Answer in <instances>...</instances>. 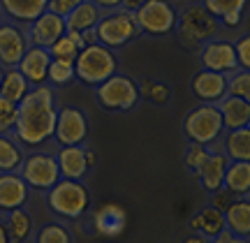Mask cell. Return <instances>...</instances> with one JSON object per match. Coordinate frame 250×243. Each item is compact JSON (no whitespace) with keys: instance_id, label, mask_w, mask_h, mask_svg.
<instances>
[{"instance_id":"6da1fadb","label":"cell","mask_w":250,"mask_h":243,"mask_svg":"<svg viewBox=\"0 0 250 243\" xmlns=\"http://www.w3.org/2000/svg\"><path fill=\"white\" fill-rule=\"evenodd\" d=\"M56 116L58 107L54 90L46 83L35 86L17 104V125L12 130V137L23 148H42L54 139Z\"/></svg>"},{"instance_id":"7a4b0ae2","label":"cell","mask_w":250,"mask_h":243,"mask_svg":"<svg viewBox=\"0 0 250 243\" xmlns=\"http://www.w3.org/2000/svg\"><path fill=\"white\" fill-rule=\"evenodd\" d=\"M176 30H179V42L186 49H202L208 40H215L220 30V21L204 7V5H188L176 19Z\"/></svg>"},{"instance_id":"3957f363","label":"cell","mask_w":250,"mask_h":243,"mask_svg":"<svg viewBox=\"0 0 250 243\" xmlns=\"http://www.w3.org/2000/svg\"><path fill=\"white\" fill-rule=\"evenodd\" d=\"M46 206L65 220H79L90 211V192L81 181L61 179L46 190Z\"/></svg>"},{"instance_id":"277c9868","label":"cell","mask_w":250,"mask_h":243,"mask_svg":"<svg viewBox=\"0 0 250 243\" xmlns=\"http://www.w3.org/2000/svg\"><path fill=\"white\" fill-rule=\"evenodd\" d=\"M118 72V58L114 49H107L104 44H88L79 51L74 58V77L83 86H100L104 79Z\"/></svg>"},{"instance_id":"5b68a950","label":"cell","mask_w":250,"mask_h":243,"mask_svg":"<svg viewBox=\"0 0 250 243\" xmlns=\"http://www.w3.org/2000/svg\"><path fill=\"white\" fill-rule=\"evenodd\" d=\"M95 100L104 111L111 114H125L132 111L139 104V90H137V81L127 74H111L104 79L100 86H95Z\"/></svg>"},{"instance_id":"8992f818","label":"cell","mask_w":250,"mask_h":243,"mask_svg":"<svg viewBox=\"0 0 250 243\" xmlns=\"http://www.w3.org/2000/svg\"><path fill=\"white\" fill-rule=\"evenodd\" d=\"M183 132L190 139V144H215L225 132L218 107L215 104H199L192 111H188L186 118H183Z\"/></svg>"},{"instance_id":"52a82bcc","label":"cell","mask_w":250,"mask_h":243,"mask_svg":"<svg viewBox=\"0 0 250 243\" xmlns=\"http://www.w3.org/2000/svg\"><path fill=\"white\" fill-rule=\"evenodd\" d=\"M93 30H95L98 42L104 44L107 49H123L139 35L134 14L125 12V9H111L109 14H102V19Z\"/></svg>"},{"instance_id":"ba28073f","label":"cell","mask_w":250,"mask_h":243,"mask_svg":"<svg viewBox=\"0 0 250 243\" xmlns=\"http://www.w3.org/2000/svg\"><path fill=\"white\" fill-rule=\"evenodd\" d=\"M179 12L169 0H146L142 7L134 12V21L139 33L148 37H167L176 30Z\"/></svg>"},{"instance_id":"9c48e42d","label":"cell","mask_w":250,"mask_h":243,"mask_svg":"<svg viewBox=\"0 0 250 243\" xmlns=\"http://www.w3.org/2000/svg\"><path fill=\"white\" fill-rule=\"evenodd\" d=\"M19 176L26 181V185L30 190L46 192V190L54 188L56 183L61 181L56 155L44 153V151H35L30 155H23V162L19 167Z\"/></svg>"},{"instance_id":"30bf717a","label":"cell","mask_w":250,"mask_h":243,"mask_svg":"<svg viewBox=\"0 0 250 243\" xmlns=\"http://www.w3.org/2000/svg\"><path fill=\"white\" fill-rule=\"evenodd\" d=\"M127 223H130L127 211H125V206L116 204V202L100 204L90 213V229H93V234L100 236V239H107V241H116V239L125 236Z\"/></svg>"},{"instance_id":"8fae6325","label":"cell","mask_w":250,"mask_h":243,"mask_svg":"<svg viewBox=\"0 0 250 243\" xmlns=\"http://www.w3.org/2000/svg\"><path fill=\"white\" fill-rule=\"evenodd\" d=\"M88 118L77 107L58 109L54 127V139L58 146H81L88 139Z\"/></svg>"},{"instance_id":"7c38bea8","label":"cell","mask_w":250,"mask_h":243,"mask_svg":"<svg viewBox=\"0 0 250 243\" xmlns=\"http://www.w3.org/2000/svg\"><path fill=\"white\" fill-rule=\"evenodd\" d=\"M199 63H202V70L225 74V77H229L236 70H241L239 61H236L234 44L227 42V40H208L206 44H202V49H199Z\"/></svg>"},{"instance_id":"4fadbf2b","label":"cell","mask_w":250,"mask_h":243,"mask_svg":"<svg viewBox=\"0 0 250 243\" xmlns=\"http://www.w3.org/2000/svg\"><path fill=\"white\" fill-rule=\"evenodd\" d=\"M30 46L28 33L19 23H0V67H17Z\"/></svg>"},{"instance_id":"5bb4252c","label":"cell","mask_w":250,"mask_h":243,"mask_svg":"<svg viewBox=\"0 0 250 243\" xmlns=\"http://www.w3.org/2000/svg\"><path fill=\"white\" fill-rule=\"evenodd\" d=\"M65 33H67V28H65V17L54 14V12L46 9L44 14H40V17L30 23L28 40H30V44L33 46L49 49V46L54 44L56 40H61Z\"/></svg>"},{"instance_id":"9a60e30c","label":"cell","mask_w":250,"mask_h":243,"mask_svg":"<svg viewBox=\"0 0 250 243\" xmlns=\"http://www.w3.org/2000/svg\"><path fill=\"white\" fill-rule=\"evenodd\" d=\"M30 188L19 176V171H0V213L26 206Z\"/></svg>"},{"instance_id":"2e32d148","label":"cell","mask_w":250,"mask_h":243,"mask_svg":"<svg viewBox=\"0 0 250 243\" xmlns=\"http://www.w3.org/2000/svg\"><path fill=\"white\" fill-rule=\"evenodd\" d=\"M49 65H51L49 49H42V46H28V51L23 54V58L19 61L17 70L26 77V81L30 83V88H35V86H44L46 83Z\"/></svg>"},{"instance_id":"e0dca14e","label":"cell","mask_w":250,"mask_h":243,"mask_svg":"<svg viewBox=\"0 0 250 243\" xmlns=\"http://www.w3.org/2000/svg\"><path fill=\"white\" fill-rule=\"evenodd\" d=\"M192 93L202 104H218L227 95V77L208 70H199L192 79Z\"/></svg>"},{"instance_id":"ac0fdd59","label":"cell","mask_w":250,"mask_h":243,"mask_svg":"<svg viewBox=\"0 0 250 243\" xmlns=\"http://www.w3.org/2000/svg\"><path fill=\"white\" fill-rule=\"evenodd\" d=\"M56 162H58L61 179L81 181L90 171L88 162H86V148L83 146H61V151L56 155Z\"/></svg>"},{"instance_id":"d6986e66","label":"cell","mask_w":250,"mask_h":243,"mask_svg":"<svg viewBox=\"0 0 250 243\" xmlns=\"http://www.w3.org/2000/svg\"><path fill=\"white\" fill-rule=\"evenodd\" d=\"M215 107H218V111H220L225 130H239V127H248L250 125V100L225 95Z\"/></svg>"},{"instance_id":"ffe728a7","label":"cell","mask_w":250,"mask_h":243,"mask_svg":"<svg viewBox=\"0 0 250 243\" xmlns=\"http://www.w3.org/2000/svg\"><path fill=\"white\" fill-rule=\"evenodd\" d=\"M49 0H0V12L7 14L14 23H33L40 14H44Z\"/></svg>"},{"instance_id":"44dd1931","label":"cell","mask_w":250,"mask_h":243,"mask_svg":"<svg viewBox=\"0 0 250 243\" xmlns=\"http://www.w3.org/2000/svg\"><path fill=\"white\" fill-rule=\"evenodd\" d=\"M246 2L248 0H204L202 5L220 21V26L236 28V26H241V21H243Z\"/></svg>"},{"instance_id":"7402d4cb","label":"cell","mask_w":250,"mask_h":243,"mask_svg":"<svg viewBox=\"0 0 250 243\" xmlns=\"http://www.w3.org/2000/svg\"><path fill=\"white\" fill-rule=\"evenodd\" d=\"M227 155L225 153H211L208 160L202 164V169L197 171V179H199V185L211 195L215 190L223 188V179H225V169H227Z\"/></svg>"},{"instance_id":"603a6c76","label":"cell","mask_w":250,"mask_h":243,"mask_svg":"<svg viewBox=\"0 0 250 243\" xmlns=\"http://www.w3.org/2000/svg\"><path fill=\"white\" fill-rule=\"evenodd\" d=\"M102 14H104V12H102L93 0H83L81 5H77V7L65 17V28H67V30H74V33L93 30V28L98 26V21L102 19Z\"/></svg>"},{"instance_id":"cb8c5ba5","label":"cell","mask_w":250,"mask_h":243,"mask_svg":"<svg viewBox=\"0 0 250 243\" xmlns=\"http://www.w3.org/2000/svg\"><path fill=\"white\" fill-rule=\"evenodd\" d=\"M225 229H229L234 234L246 236L250 234V202L248 197H234V202L223 211Z\"/></svg>"},{"instance_id":"d4e9b609","label":"cell","mask_w":250,"mask_h":243,"mask_svg":"<svg viewBox=\"0 0 250 243\" xmlns=\"http://www.w3.org/2000/svg\"><path fill=\"white\" fill-rule=\"evenodd\" d=\"M223 188L229 190L234 197H248L250 192V162L229 160L225 169Z\"/></svg>"},{"instance_id":"484cf974","label":"cell","mask_w":250,"mask_h":243,"mask_svg":"<svg viewBox=\"0 0 250 243\" xmlns=\"http://www.w3.org/2000/svg\"><path fill=\"white\" fill-rule=\"evenodd\" d=\"M2 225H5L9 243H26L30 239V234H33V216L23 206L5 213Z\"/></svg>"},{"instance_id":"4316f807","label":"cell","mask_w":250,"mask_h":243,"mask_svg":"<svg viewBox=\"0 0 250 243\" xmlns=\"http://www.w3.org/2000/svg\"><path fill=\"white\" fill-rule=\"evenodd\" d=\"M190 229L197 234H204L206 239H213L215 234H220L225 229V218L223 211H218L213 206L202 208L197 216L190 218Z\"/></svg>"},{"instance_id":"83f0119b","label":"cell","mask_w":250,"mask_h":243,"mask_svg":"<svg viewBox=\"0 0 250 243\" xmlns=\"http://www.w3.org/2000/svg\"><path fill=\"white\" fill-rule=\"evenodd\" d=\"M223 153L227 155V160L250 162V127L229 130L223 142Z\"/></svg>"},{"instance_id":"f1b7e54d","label":"cell","mask_w":250,"mask_h":243,"mask_svg":"<svg viewBox=\"0 0 250 243\" xmlns=\"http://www.w3.org/2000/svg\"><path fill=\"white\" fill-rule=\"evenodd\" d=\"M28 90H30V83H28L26 77L19 72L17 67L2 70V77H0V95L2 98H7L9 102L19 104L21 100L26 98Z\"/></svg>"},{"instance_id":"f546056e","label":"cell","mask_w":250,"mask_h":243,"mask_svg":"<svg viewBox=\"0 0 250 243\" xmlns=\"http://www.w3.org/2000/svg\"><path fill=\"white\" fill-rule=\"evenodd\" d=\"M23 162V146L14 137L0 135V171H19Z\"/></svg>"},{"instance_id":"4dcf8cb0","label":"cell","mask_w":250,"mask_h":243,"mask_svg":"<svg viewBox=\"0 0 250 243\" xmlns=\"http://www.w3.org/2000/svg\"><path fill=\"white\" fill-rule=\"evenodd\" d=\"M137 90H139V100H148L155 107H165L171 98L169 86L162 83V81L151 79V77H142V81L137 83Z\"/></svg>"},{"instance_id":"1f68e13d","label":"cell","mask_w":250,"mask_h":243,"mask_svg":"<svg viewBox=\"0 0 250 243\" xmlns=\"http://www.w3.org/2000/svg\"><path fill=\"white\" fill-rule=\"evenodd\" d=\"M79 44L72 40L70 33H65L61 40H56L54 44L49 46V56L54 61H65V63H74V58L79 56Z\"/></svg>"},{"instance_id":"d6a6232c","label":"cell","mask_w":250,"mask_h":243,"mask_svg":"<svg viewBox=\"0 0 250 243\" xmlns=\"http://www.w3.org/2000/svg\"><path fill=\"white\" fill-rule=\"evenodd\" d=\"M35 243H74V239H72V232L65 225H61V223H46L44 227H40Z\"/></svg>"},{"instance_id":"836d02e7","label":"cell","mask_w":250,"mask_h":243,"mask_svg":"<svg viewBox=\"0 0 250 243\" xmlns=\"http://www.w3.org/2000/svg\"><path fill=\"white\" fill-rule=\"evenodd\" d=\"M227 95L241 100H250V72L248 70H236L227 77Z\"/></svg>"},{"instance_id":"e575fe53","label":"cell","mask_w":250,"mask_h":243,"mask_svg":"<svg viewBox=\"0 0 250 243\" xmlns=\"http://www.w3.org/2000/svg\"><path fill=\"white\" fill-rule=\"evenodd\" d=\"M72 79H74V63H65V61H54V58H51L46 81L54 83V86H65V83H70Z\"/></svg>"},{"instance_id":"d590c367","label":"cell","mask_w":250,"mask_h":243,"mask_svg":"<svg viewBox=\"0 0 250 243\" xmlns=\"http://www.w3.org/2000/svg\"><path fill=\"white\" fill-rule=\"evenodd\" d=\"M208 155H211L208 146L190 144V146H188V151H186V158H183V162H186V167L192 171V174H197V171L202 169V164L208 160Z\"/></svg>"},{"instance_id":"8d00e7d4","label":"cell","mask_w":250,"mask_h":243,"mask_svg":"<svg viewBox=\"0 0 250 243\" xmlns=\"http://www.w3.org/2000/svg\"><path fill=\"white\" fill-rule=\"evenodd\" d=\"M17 125V104L0 95V135H9Z\"/></svg>"},{"instance_id":"74e56055","label":"cell","mask_w":250,"mask_h":243,"mask_svg":"<svg viewBox=\"0 0 250 243\" xmlns=\"http://www.w3.org/2000/svg\"><path fill=\"white\" fill-rule=\"evenodd\" d=\"M234 51H236V61L241 70H250V37L241 35L234 42Z\"/></svg>"},{"instance_id":"f35d334b","label":"cell","mask_w":250,"mask_h":243,"mask_svg":"<svg viewBox=\"0 0 250 243\" xmlns=\"http://www.w3.org/2000/svg\"><path fill=\"white\" fill-rule=\"evenodd\" d=\"M83 0H49V12H54V14H61V17H67L72 9L81 5Z\"/></svg>"},{"instance_id":"ab89813d","label":"cell","mask_w":250,"mask_h":243,"mask_svg":"<svg viewBox=\"0 0 250 243\" xmlns=\"http://www.w3.org/2000/svg\"><path fill=\"white\" fill-rule=\"evenodd\" d=\"M232 202H234L232 192H229V190H225V188H220V190H215V192H211V204H208V206L218 208V211H225Z\"/></svg>"},{"instance_id":"60d3db41","label":"cell","mask_w":250,"mask_h":243,"mask_svg":"<svg viewBox=\"0 0 250 243\" xmlns=\"http://www.w3.org/2000/svg\"><path fill=\"white\" fill-rule=\"evenodd\" d=\"M208 243H248V239H246V236L234 234V232H229V229H223L220 234H215L213 239H208Z\"/></svg>"},{"instance_id":"b9f144b4","label":"cell","mask_w":250,"mask_h":243,"mask_svg":"<svg viewBox=\"0 0 250 243\" xmlns=\"http://www.w3.org/2000/svg\"><path fill=\"white\" fill-rule=\"evenodd\" d=\"M102 12H111V9H118L121 7V0H93Z\"/></svg>"},{"instance_id":"7bdbcfd3","label":"cell","mask_w":250,"mask_h":243,"mask_svg":"<svg viewBox=\"0 0 250 243\" xmlns=\"http://www.w3.org/2000/svg\"><path fill=\"white\" fill-rule=\"evenodd\" d=\"M144 2H146V0H121V7L118 9H125V12H137V9L142 7Z\"/></svg>"},{"instance_id":"ee69618b","label":"cell","mask_w":250,"mask_h":243,"mask_svg":"<svg viewBox=\"0 0 250 243\" xmlns=\"http://www.w3.org/2000/svg\"><path fill=\"white\" fill-rule=\"evenodd\" d=\"M183 243H208V239H206L204 234H197V232H192L190 236H186V239H183Z\"/></svg>"},{"instance_id":"f6af8a7d","label":"cell","mask_w":250,"mask_h":243,"mask_svg":"<svg viewBox=\"0 0 250 243\" xmlns=\"http://www.w3.org/2000/svg\"><path fill=\"white\" fill-rule=\"evenodd\" d=\"M86 162H88L90 169L95 167V153H93V151H88V148H86Z\"/></svg>"},{"instance_id":"bcb514c9","label":"cell","mask_w":250,"mask_h":243,"mask_svg":"<svg viewBox=\"0 0 250 243\" xmlns=\"http://www.w3.org/2000/svg\"><path fill=\"white\" fill-rule=\"evenodd\" d=\"M0 243H9L7 232H5V225H2V220H0Z\"/></svg>"},{"instance_id":"7dc6e473","label":"cell","mask_w":250,"mask_h":243,"mask_svg":"<svg viewBox=\"0 0 250 243\" xmlns=\"http://www.w3.org/2000/svg\"><path fill=\"white\" fill-rule=\"evenodd\" d=\"M0 23H2V12H0Z\"/></svg>"},{"instance_id":"c3c4849f","label":"cell","mask_w":250,"mask_h":243,"mask_svg":"<svg viewBox=\"0 0 250 243\" xmlns=\"http://www.w3.org/2000/svg\"><path fill=\"white\" fill-rule=\"evenodd\" d=\"M0 77H2V67H0Z\"/></svg>"}]
</instances>
